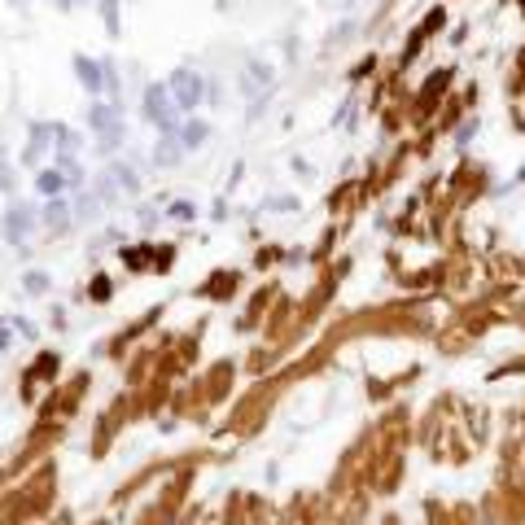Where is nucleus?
Wrapping results in <instances>:
<instances>
[{
	"mask_svg": "<svg viewBox=\"0 0 525 525\" xmlns=\"http://www.w3.org/2000/svg\"><path fill=\"white\" fill-rule=\"evenodd\" d=\"M140 110H145V123L158 127V136H175L179 123H175V101H171V88L167 84H149L145 88V101H140Z\"/></svg>",
	"mask_w": 525,
	"mask_h": 525,
	"instance_id": "1",
	"label": "nucleus"
},
{
	"mask_svg": "<svg viewBox=\"0 0 525 525\" xmlns=\"http://www.w3.org/2000/svg\"><path fill=\"white\" fill-rule=\"evenodd\" d=\"M88 127H92V136H96V145L101 149H118V140H123V110L118 106H88Z\"/></svg>",
	"mask_w": 525,
	"mask_h": 525,
	"instance_id": "2",
	"label": "nucleus"
},
{
	"mask_svg": "<svg viewBox=\"0 0 525 525\" xmlns=\"http://www.w3.org/2000/svg\"><path fill=\"white\" fill-rule=\"evenodd\" d=\"M167 88H171V101H175V110H197L201 101H206V79H201L197 70H189V66H179L171 79H167Z\"/></svg>",
	"mask_w": 525,
	"mask_h": 525,
	"instance_id": "3",
	"label": "nucleus"
},
{
	"mask_svg": "<svg viewBox=\"0 0 525 525\" xmlns=\"http://www.w3.org/2000/svg\"><path fill=\"white\" fill-rule=\"evenodd\" d=\"M0 228H5V241L27 246V236H31V228H35V206H31V201H13V206L0 215Z\"/></svg>",
	"mask_w": 525,
	"mask_h": 525,
	"instance_id": "4",
	"label": "nucleus"
},
{
	"mask_svg": "<svg viewBox=\"0 0 525 525\" xmlns=\"http://www.w3.org/2000/svg\"><path fill=\"white\" fill-rule=\"evenodd\" d=\"M75 75H79V84H84L88 92H106V66L101 62H92V57H84V53H75Z\"/></svg>",
	"mask_w": 525,
	"mask_h": 525,
	"instance_id": "5",
	"label": "nucleus"
},
{
	"mask_svg": "<svg viewBox=\"0 0 525 525\" xmlns=\"http://www.w3.org/2000/svg\"><path fill=\"white\" fill-rule=\"evenodd\" d=\"M114 189H127V193H136V189H140L136 171H132V167H123V163H114V167H110V175L101 179V197H114Z\"/></svg>",
	"mask_w": 525,
	"mask_h": 525,
	"instance_id": "6",
	"label": "nucleus"
},
{
	"mask_svg": "<svg viewBox=\"0 0 525 525\" xmlns=\"http://www.w3.org/2000/svg\"><path fill=\"white\" fill-rule=\"evenodd\" d=\"M44 145H49V123H31V145H27V153L18 158V163L35 167V163H39V153H44Z\"/></svg>",
	"mask_w": 525,
	"mask_h": 525,
	"instance_id": "7",
	"label": "nucleus"
},
{
	"mask_svg": "<svg viewBox=\"0 0 525 525\" xmlns=\"http://www.w3.org/2000/svg\"><path fill=\"white\" fill-rule=\"evenodd\" d=\"M175 136H179V145H184V149H197L201 140L210 136V123H201V118H189V123H179Z\"/></svg>",
	"mask_w": 525,
	"mask_h": 525,
	"instance_id": "8",
	"label": "nucleus"
},
{
	"mask_svg": "<svg viewBox=\"0 0 525 525\" xmlns=\"http://www.w3.org/2000/svg\"><path fill=\"white\" fill-rule=\"evenodd\" d=\"M35 189L53 201V197H62V193H66V175L57 171V167H53V171H39V175H35Z\"/></svg>",
	"mask_w": 525,
	"mask_h": 525,
	"instance_id": "9",
	"label": "nucleus"
},
{
	"mask_svg": "<svg viewBox=\"0 0 525 525\" xmlns=\"http://www.w3.org/2000/svg\"><path fill=\"white\" fill-rule=\"evenodd\" d=\"M179 149H184V145H179V136H163V140H158V149H153V163L158 167H175L179 163Z\"/></svg>",
	"mask_w": 525,
	"mask_h": 525,
	"instance_id": "10",
	"label": "nucleus"
},
{
	"mask_svg": "<svg viewBox=\"0 0 525 525\" xmlns=\"http://www.w3.org/2000/svg\"><path fill=\"white\" fill-rule=\"evenodd\" d=\"M44 224H49L53 232H66V224H70V206H66L62 197H53L49 206H44Z\"/></svg>",
	"mask_w": 525,
	"mask_h": 525,
	"instance_id": "11",
	"label": "nucleus"
},
{
	"mask_svg": "<svg viewBox=\"0 0 525 525\" xmlns=\"http://www.w3.org/2000/svg\"><path fill=\"white\" fill-rule=\"evenodd\" d=\"M258 84H272V70L262 62H246V96H254Z\"/></svg>",
	"mask_w": 525,
	"mask_h": 525,
	"instance_id": "12",
	"label": "nucleus"
},
{
	"mask_svg": "<svg viewBox=\"0 0 525 525\" xmlns=\"http://www.w3.org/2000/svg\"><path fill=\"white\" fill-rule=\"evenodd\" d=\"M101 18H106V31L118 35V0H101Z\"/></svg>",
	"mask_w": 525,
	"mask_h": 525,
	"instance_id": "13",
	"label": "nucleus"
},
{
	"mask_svg": "<svg viewBox=\"0 0 525 525\" xmlns=\"http://www.w3.org/2000/svg\"><path fill=\"white\" fill-rule=\"evenodd\" d=\"M23 285H27V293H49V276L44 272H27Z\"/></svg>",
	"mask_w": 525,
	"mask_h": 525,
	"instance_id": "14",
	"label": "nucleus"
},
{
	"mask_svg": "<svg viewBox=\"0 0 525 525\" xmlns=\"http://www.w3.org/2000/svg\"><path fill=\"white\" fill-rule=\"evenodd\" d=\"M262 210H298V197H262Z\"/></svg>",
	"mask_w": 525,
	"mask_h": 525,
	"instance_id": "15",
	"label": "nucleus"
},
{
	"mask_svg": "<svg viewBox=\"0 0 525 525\" xmlns=\"http://www.w3.org/2000/svg\"><path fill=\"white\" fill-rule=\"evenodd\" d=\"M0 189L13 193V175H9V163H5V145H0Z\"/></svg>",
	"mask_w": 525,
	"mask_h": 525,
	"instance_id": "16",
	"label": "nucleus"
},
{
	"mask_svg": "<svg viewBox=\"0 0 525 525\" xmlns=\"http://www.w3.org/2000/svg\"><path fill=\"white\" fill-rule=\"evenodd\" d=\"M92 298H96V302H106V298H110V280H106V276H96V280H92Z\"/></svg>",
	"mask_w": 525,
	"mask_h": 525,
	"instance_id": "17",
	"label": "nucleus"
},
{
	"mask_svg": "<svg viewBox=\"0 0 525 525\" xmlns=\"http://www.w3.org/2000/svg\"><path fill=\"white\" fill-rule=\"evenodd\" d=\"M197 210H193V201H175L171 206V219H193Z\"/></svg>",
	"mask_w": 525,
	"mask_h": 525,
	"instance_id": "18",
	"label": "nucleus"
},
{
	"mask_svg": "<svg viewBox=\"0 0 525 525\" xmlns=\"http://www.w3.org/2000/svg\"><path fill=\"white\" fill-rule=\"evenodd\" d=\"M9 329H13V320H0V350L9 346Z\"/></svg>",
	"mask_w": 525,
	"mask_h": 525,
	"instance_id": "19",
	"label": "nucleus"
},
{
	"mask_svg": "<svg viewBox=\"0 0 525 525\" xmlns=\"http://www.w3.org/2000/svg\"><path fill=\"white\" fill-rule=\"evenodd\" d=\"M57 5H75V0H57Z\"/></svg>",
	"mask_w": 525,
	"mask_h": 525,
	"instance_id": "20",
	"label": "nucleus"
}]
</instances>
